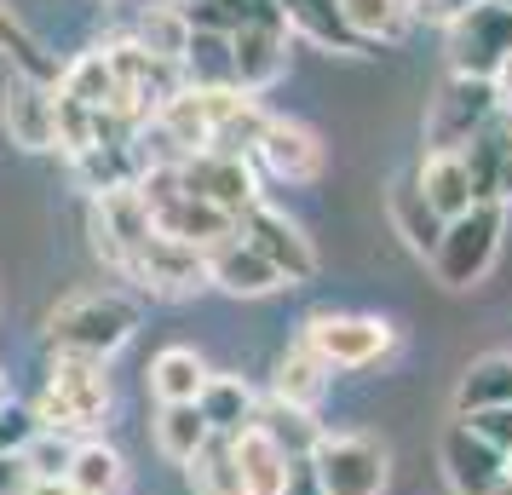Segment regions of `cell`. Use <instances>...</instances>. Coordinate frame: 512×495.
<instances>
[{
	"mask_svg": "<svg viewBox=\"0 0 512 495\" xmlns=\"http://www.w3.org/2000/svg\"><path fill=\"white\" fill-rule=\"evenodd\" d=\"M144 306L121 288H81V294H64L58 306L47 311V329H41V346L47 357H87V363H104L116 357L133 329H139Z\"/></svg>",
	"mask_w": 512,
	"mask_h": 495,
	"instance_id": "cell-1",
	"label": "cell"
},
{
	"mask_svg": "<svg viewBox=\"0 0 512 495\" xmlns=\"http://www.w3.org/2000/svg\"><path fill=\"white\" fill-rule=\"evenodd\" d=\"M133 190H139L144 213H150V231L167 236V242H185V248H196V254H208V248H219L225 236H236L231 213H219L213 202H202V196L179 179L173 162H150Z\"/></svg>",
	"mask_w": 512,
	"mask_h": 495,
	"instance_id": "cell-2",
	"label": "cell"
},
{
	"mask_svg": "<svg viewBox=\"0 0 512 495\" xmlns=\"http://www.w3.org/2000/svg\"><path fill=\"white\" fill-rule=\"evenodd\" d=\"M110 403H116V392H110L104 363H87V357H47V380H41L35 403H29V421H35V432L70 438V432L104 426Z\"/></svg>",
	"mask_w": 512,
	"mask_h": 495,
	"instance_id": "cell-3",
	"label": "cell"
},
{
	"mask_svg": "<svg viewBox=\"0 0 512 495\" xmlns=\"http://www.w3.org/2000/svg\"><path fill=\"white\" fill-rule=\"evenodd\" d=\"M501 236H507V208L501 202H472L461 219H449L438 236V248L426 254L432 277L443 288H472L489 277V265L501 254Z\"/></svg>",
	"mask_w": 512,
	"mask_h": 495,
	"instance_id": "cell-4",
	"label": "cell"
},
{
	"mask_svg": "<svg viewBox=\"0 0 512 495\" xmlns=\"http://www.w3.org/2000/svg\"><path fill=\"white\" fill-rule=\"evenodd\" d=\"M116 277L133 283L150 300H196L208 288V254H196L185 242H167V236H144L133 248H121Z\"/></svg>",
	"mask_w": 512,
	"mask_h": 495,
	"instance_id": "cell-5",
	"label": "cell"
},
{
	"mask_svg": "<svg viewBox=\"0 0 512 495\" xmlns=\"http://www.w3.org/2000/svg\"><path fill=\"white\" fill-rule=\"evenodd\" d=\"M305 467H311L323 495H380L386 472H392V455L369 432H323L305 455Z\"/></svg>",
	"mask_w": 512,
	"mask_h": 495,
	"instance_id": "cell-6",
	"label": "cell"
},
{
	"mask_svg": "<svg viewBox=\"0 0 512 495\" xmlns=\"http://www.w3.org/2000/svg\"><path fill=\"white\" fill-rule=\"evenodd\" d=\"M300 340L323 357V369H369L380 357H392L397 329L386 317H363V311H311Z\"/></svg>",
	"mask_w": 512,
	"mask_h": 495,
	"instance_id": "cell-7",
	"label": "cell"
},
{
	"mask_svg": "<svg viewBox=\"0 0 512 495\" xmlns=\"http://www.w3.org/2000/svg\"><path fill=\"white\" fill-rule=\"evenodd\" d=\"M495 121V87L472 75H449L426 104V150H466Z\"/></svg>",
	"mask_w": 512,
	"mask_h": 495,
	"instance_id": "cell-8",
	"label": "cell"
},
{
	"mask_svg": "<svg viewBox=\"0 0 512 495\" xmlns=\"http://www.w3.org/2000/svg\"><path fill=\"white\" fill-rule=\"evenodd\" d=\"M512 58V6H472L449 24V75H472V81H489Z\"/></svg>",
	"mask_w": 512,
	"mask_h": 495,
	"instance_id": "cell-9",
	"label": "cell"
},
{
	"mask_svg": "<svg viewBox=\"0 0 512 495\" xmlns=\"http://www.w3.org/2000/svg\"><path fill=\"white\" fill-rule=\"evenodd\" d=\"M236 236L277 265V277L288 288H300V283L317 277V248H311V236H305L282 208H271V202H254V208L242 213V219H236Z\"/></svg>",
	"mask_w": 512,
	"mask_h": 495,
	"instance_id": "cell-10",
	"label": "cell"
},
{
	"mask_svg": "<svg viewBox=\"0 0 512 495\" xmlns=\"http://www.w3.org/2000/svg\"><path fill=\"white\" fill-rule=\"evenodd\" d=\"M0 127L18 150H58V93L52 81H35V75H6L0 87Z\"/></svg>",
	"mask_w": 512,
	"mask_h": 495,
	"instance_id": "cell-11",
	"label": "cell"
},
{
	"mask_svg": "<svg viewBox=\"0 0 512 495\" xmlns=\"http://www.w3.org/2000/svg\"><path fill=\"white\" fill-rule=\"evenodd\" d=\"M179 167V179H185L202 202H213L219 213H231V219H242V213L254 208V202H265L259 196V173H254V156H225V150H202V156H185Z\"/></svg>",
	"mask_w": 512,
	"mask_h": 495,
	"instance_id": "cell-12",
	"label": "cell"
},
{
	"mask_svg": "<svg viewBox=\"0 0 512 495\" xmlns=\"http://www.w3.org/2000/svg\"><path fill=\"white\" fill-rule=\"evenodd\" d=\"M323 162H328L323 139L294 116H271L265 133H259V144H254V167H265L282 185H317L323 179Z\"/></svg>",
	"mask_w": 512,
	"mask_h": 495,
	"instance_id": "cell-13",
	"label": "cell"
},
{
	"mask_svg": "<svg viewBox=\"0 0 512 495\" xmlns=\"http://www.w3.org/2000/svg\"><path fill=\"white\" fill-rule=\"evenodd\" d=\"M288 70V24H254L231 35V87L265 93Z\"/></svg>",
	"mask_w": 512,
	"mask_h": 495,
	"instance_id": "cell-14",
	"label": "cell"
},
{
	"mask_svg": "<svg viewBox=\"0 0 512 495\" xmlns=\"http://www.w3.org/2000/svg\"><path fill=\"white\" fill-rule=\"evenodd\" d=\"M208 288H225L236 300H265V294H277L288 283L277 277V265L259 248H248L242 236H225L219 248H208Z\"/></svg>",
	"mask_w": 512,
	"mask_h": 495,
	"instance_id": "cell-15",
	"label": "cell"
},
{
	"mask_svg": "<svg viewBox=\"0 0 512 495\" xmlns=\"http://www.w3.org/2000/svg\"><path fill=\"white\" fill-rule=\"evenodd\" d=\"M466 179H472V202H512V121H489L478 139L461 150Z\"/></svg>",
	"mask_w": 512,
	"mask_h": 495,
	"instance_id": "cell-16",
	"label": "cell"
},
{
	"mask_svg": "<svg viewBox=\"0 0 512 495\" xmlns=\"http://www.w3.org/2000/svg\"><path fill=\"white\" fill-rule=\"evenodd\" d=\"M231 461H236V478H242V495H282L288 490V478H294V455L271 438V432H259V426H242L231 438Z\"/></svg>",
	"mask_w": 512,
	"mask_h": 495,
	"instance_id": "cell-17",
	"label": "cell"
},
{
	"mask_svg": "<svg viewBox=\"0 0 512 495\" xmlns=\"http://www.w3.org/2000/svg\"><path fill=\"white\" fill-rule=\"evenodd\" d=\"M150 167V156L139 150V139H110V144H93V150H81L70 156V173L81 190H93V196H110V190H127L139 185V173Z\"/></svg>",
	"mask_w": 512,
	"mask_h": 495,
	"instance_id": "cell-18",
	"label": "cell"
},
{
	"mask_svg": "<svg viewBox=\"0 0 512 495\" xmlns=\"http://www.w3.org/2000/svg\"><path fill=\"white\" fill-rule=\"evenodd\" d=\"M507 472V461L484 444V438H472L461 421L443 432V478H449V490L455 495H489V484Z\"/></svg>",
	"mask_w": 512,
	"mask_h": 495,
	"instance_id": "cell-19",
	"label": "cell"
},
{
	"mask_svg": "<svg viewBox=\"0 0 512 495\" xmlns=\"http://www.w3.org/2000/svg\"><path fill=\"white\" fill-rule=\"evenodd\" d=\"M415 190L443 225L461 219V213L472 208V179H466L461 150H426V156H420V173H415Z\"/></svg>",
	"mask_w": 512,
	"mask_h": 495,
	"instance_id": "cell-20",
	"label": "cell"
},
{
	"mask_svg": "<svg viewBox=\"0 0 512 495\" xmlns=\"http://www.w3.org/2000/svg\"><path fill=\"white\" fill-rule=\"evenodd\" d=\"M282 24H288V35H305V41H317L323 52H346V58H363V41L346 29V18H340V0H277Z\"/></svg>",
	"mask_w": 512,
	"mask_h": 495,
	"instance_id": "cell-21",
	"label": "cell"
},
{
	"mask_svg": "<svg viewBox=\"0 0 512 495\" xmlns=\"http://www.w3.org/2000/svg\"><path fill=\"white\" fill-rule=\"evenodd\" d=\"M271 398H282L288 409H305V415H317V403L328 398V369H323V357L311 352L305 340H294V346L277 357Z\"/></svg>",
	"mask_w": 512,
	"mask_h": 495,
	"instance_id": "cell-22",
	"label": "cell"
},
{
	"mask_svg": "<svg viewBox=\"0 0 512 495\" xmlns=\"http://www.w3.org/2000/svg\"><path fill=\"white\" fill-rule=\"evenodd\" d=\"M208 363L202 352H190V346H167V352L150 357V369H144V386H150V398L156 403H196L202 398V386H208Z\"/></svg>",
	"mask_w": 512,
	"mask_h": 495,
	"instance_id": "cell-23",
	"label": "cell"
},
{
	"mask_svg": "<svg viewBox=\"0 0 512 495\" xmlns=\"http://www.w3.org/2000/svg\"><path fill=\"white\" fill-rule=\"evenodd\" d=\"M254 403H259V392L242 375H208L196 409H202V421H208L213 438H236L242 426H254Z\"/></svg>",
	"mask_w": 512,
	"mask_h": 495,
	"instance_id": "cell-24",
	"label": "cell"
},
{
	"mask_svg": "<svg viewBox=\"0 0 512 495\" xmlns=\"http://www.w3.org/2000/svg\"><path fill=\"white\" fill-rule=\"evenodd\" d=\"M64 490L70 495H127V461H121V449H110L104 438L75 444Z\"/></svg>",
	"mask_w": 512,
	"mask_h": 495,
	"instance_id": "cell-25",
	"label": "cell"
},
{
	"mask_svg": "<svg viewBox=\"0 0 512 495\" xmlns=\"http://www.w3.org/2000/svg\"><path fill=\"white\" fill-rule=\"evenodd\" d=\"M512 403V352H489L455 386V415H478V409H507Z\"/></svg>",
	"mask_w": 512,
	"mask_h": 495,
	"instance_id": "cell-26",
	"label": "cell"
},
{
	"mask_svg": "<svg viewBox=\"0 0 512 495\" xmlns=\"http://www.w3.org/2000/svg\"><path fill=\"white\" fill-rule=\"evenodd\" d=\"M0 58H12V70L18 75H35V81H58V58L41 47V35L18 18V6L12 0H0Z\"/></svg>",
	"mask_w": 512,
	"mask_h": 495,
	"instance_id": "cell-27",
	"label": "cell"
},
{
	"mask_svg": "<svg viewBox=\"0 0 512 495\" xmlns=\"http://www.w3.org/2000/svg\"><path fill=\"white\" fill-rule=\"evenodd\" d=\"M340 18L363 47H374V41H403L415 24V6L409 0H340Z\"/></svg>",
	"mask_w": 512,
	"mask_h": 495,
	"instance_id": "cell-28",
	"label": "cell"
},
{
	"mask_svg": "<svg viewBox=\"0 0 512 495\" xmlns=\"http://www.w3.org/2000/svg\"><path fill=\"white\" fill-rule=\"evenodd\" d=\"M190 29H202V35H225L231 41L236 29H254V24H282L277 0H196L185 6Z\"/></svg>",
	"mask_w": 512,
	"mask_h": 495,
	"instance_id": "cell-29",
	"label": "cell"
},
{
	"mask_svg": "<svg viewBox=\"0 0 512 495\" xmlns=\"http://www.w3.org/2000/svg\"><path fill=\"white\" fill-rule=\"evenodd\" d=\"M208 438L213 432H208V421H202L196 403H162V409H156V455H162V461L185 467Z\"/></svg>",
	"mask_w": 512,
	"mask_h": 495,
	"instance_id": "cell-30",
	"label": "cell"
},
{
	"mask_svg": "<svg viewBox=\"0 0 512 495\" xmlns=\"http://www.w3.org/2000/svg\"><path fill=\"white\" fill-rule=\"evenodd\" d=\"M254 426H259V432H271V438H277V444L288 449L294 461H305V455H311V444L323 438L317 415H305V409H288V403L271 398V392L254 403Z\"/></svg>",
	"mask_w": 512,
	"mask_h": 495,
	"instance_id": "cell-31",
	"label": "cell"
},
{
	"mask_svg": "<svg viewBox=\"0 0 512 495\" xmlns=\"http://www.w3.org/2000/svg\"><path fill=\"white\" fill-rule=\"evenodd\" d=\"M133 41H139V47H150L156 58H167V64H179V58H185V47H190L185 6H173V0H162V6H144Z\"/></svg>",
	"mask_w": 512,
	"mask_h": 495,
	"instance_id": "cell-32",
	"label": "cell"
},
{
	"mask_svg": "<svg viewBox=\"0 0 512 495\" xmlns=\"http://www.w3.org/2000/svg\"><path fill=\"white\" fill-rule=\"evenodd\" d=\"M185 484L190 495H242V478H236V461H231V438H208L185 461Z\"/></svg>",
	"mask_w": 512,
	"mask_h": 495,
	"instance_id": "cell-33",
	"label": "cell"
},
{
	"mask_svg": "<svg viewBox=\"0 0 512 495\" xmlns=\"http://www.w3.org/2000/svg\"><path fill=\"white\" fill-rule=\"evenodd\" d=\"M392 231L415 248V254H432L438 248V236H443V219L426 202H420V190H415V179L409 185H397L392 190Z\"/></svg>",
	"mask_w": 512,
	"mask_h": 495,
	"instance_id": "cell-34",
	"label": "cell"
},
{
	"mask_svg": "<svg viewBox=\"0 0 512 495\" xmlns=\"http://www.w3.org/2000/svg\"><path fill=\"white\" fill-rule=\"evenodd\" d=\"M70 455H75V444L58 438V432H29V444H24V461H29V472H35V484H64Z\"/></svg>",
	"mask_w": 512,
	"mask_h": 495,
	"instance_id": "cell-35",
	"label": "cell"
},
{
	"mask_svg": "<svg viewBox=\"0 0 512 495\" xmlns=\"http://www.w3.org/2000/svg\"><path fill=\"white\" fill-rule=\"evenodd\" d=\"M461 426L472 438H484L501 461H512V403L507 409H478V415H461Z\"/></svg>",
	"mask_w": 512,
	"mask_h": 495,
	"instance_id": "cell-36",
	"label": "cell"
},
{
	"mask_svg": "<svg viewBox=\"0 0 512 495\" xmlns=\"http://www.w3.org/2000/svg\"><path fill=\"white\" fill-rule=\"evenodd\" d=\"M35 490V472H29L24 449H6L0 455V495H29Z\"/></svg>",
	"mask_w": 512,
	"mask_h": 495,
	"instance_id": "cell-37",
	"label": "cell"
},
{
	"mask_svg": "<svg viewBox=\"0 0 512 495\" xmlns=\"http://www.w3.org/2000/svg\"><path fill=\"white\" fill-rule=\"evenodd\" d=\"M409 6H415V18H432V24H455V18H461V12H472V6H484V0H409Z\"/></svg>",
	"mask_w": 512,
	"mask_h": 495,
	"instance_id": "cell-38",
	"label": "cell"
},
{
	"mask_svg": "<svg viewBox=\"0 0 512 495\" xmlns=\"http://www.w3.org/2000/svg\"><path fill=\"white\" fill-rule=\"evenodd\" d=\"M489 87H495V116L512 121V58H507L495 75H489Z\"/></svg>",
	"mask_w": 512,
	"mask_h": 495,
	"instance_id": "cell-39",
	"label": "cell"
},
{
	"mask_svg": "<svg viewBox=\"0 0 512 495\" xmlns=\"http://www.w3.org/2000/svg\"><path fill=\"white\" fill-rule=\"evenodd\" d=\"M282 495H323V490H317V478H311V467L300 461V467H294V478H288V490H282Z\"/></svg>",
	"mask_w": 512,
	"mask_h": 495,
	"instance_id": "cell-40",
	"label": "cell"
},
{
	"mask_svg": "<svg viewBox=\"0 0 512 495\" xmlns=\"http://www.w3.org/2000/svg\"><path fill=\"white\" fill-rule=\"evenodd\" d=\"M489 495H512V467L501 472V478H495V484H489Z\"/></svg>",
	"mask_w": 512,
	"mask_h": 495,
	"instance_id": "cell-41",
	"label": "cell"
},
{
	"mask_svg": "<svg viewBox=\"0 0 512 495\" xmlns=\"http://www.w3.org/2000/svg\"><path fill=\"white\" fill-rule=\"evenodd\" d=\"M6 403H12V386H6V369H0V415H6Z\"/></svg>",
	"mask_w": 512,
	"mask_h": 495,
	"instance_id": "cell-42",
	"label": "cell"
},
{
	"mask_svg": "<svg viewBox=\"0 0 512 495\" xmlns=\"http://www.w3.org/2000/svg\"><path fill=\"white\" fill-rule=\"evenodd\" d=\"M173 6H196V0H173Z\"/></svg>",
	"mask_w": 512,
	"mask_h": 495,
	"instance_id": "cell-43",
	"label": "cell"
},
{
	"mask_svg": "<svg viewBox=\"0 0 512 495\" xmlns=\"http://www.w3.org/2000/svg\"><path fill=\"white\" fill-rule=\"evenodd\" d=\"M495 6H512V0H495Z\"/></svg>",
	"mask_w": 512,
	"mask_h": 495,
	"instance_id": "cell-44",
	"label": "cell"
},
{
	"mask_svg": "<svg viewBox=\"0 0 512 495\" xmlns=\"http://www.w3.org/2000/svg\"><path fill=\"white\" fill-rule=\"evenodd\" d=\"M104 6H110V0H104Z\"/></svg>",
	"mask_w": 512,
	"mask_h": 495,
	"instance_id": "cell-45",
	"label": "cell"
}]
</instances>
